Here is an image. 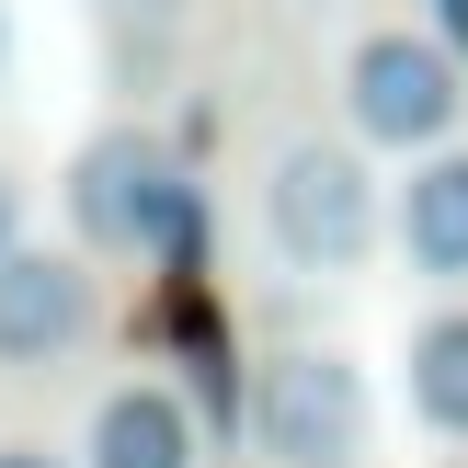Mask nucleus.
I'll return each mask as SVG.
<instances>
[{
	"instance_id": "1",
	"label": "nucleus",
	"mask_w": 468,
	"mask_h": 468,
	"mask_svg": "<svg viewBox=\"0 0 468 468\" xmlns=\"http://www.w3.org/2000/svg\"><path fill=\"white\" fill-rule=\"evenodd\" d=\"M69 218H80L91 251H137V263L183 274L195 286V251H206V195L149 126H103L80 160H69Z\"/></svg>"
},
{
	"instance_id": "4",
	"label": "nucleus",
	"mask_w": 468,
	"mask_h": 468,
	"mask_svg": "<svg viewBox=\"0 0 468 468\" xmlns=\"http://www.w3.org/2000/svg\"><path fill=\"white\" fill-rule=\"evenodd\" d=\"M251 434L274 468H355L366 457V378L343 355H274L251 388Z\"/></svg>"
},
{
	"instance_id": "11",
	"label": "nucleus",
	"mask_w": 468,
	"mask_h": 468,
	"mask_svg": "<svg viewBox=\"0 0 468 468\" xmlns=\"http://www.w3.org/2000/svg\"><path fill=\"white\" fill-rule=\"evenodd\" d=\"M12 251H23V240H12V183H0V263H12Z\"/></svg>"
},
{
	"instance_id": "12",
	"label": "nucleus",
	"mask_w": 468,
	"mask_h": 468,
	"mask_svg": "<svg viewBox=\"0 0 468 468\" xmlns=\"http://www.w3.org/2000/svg\"><path fill=\"white\" fill-rule=\"evenodd\" d=\"M0 58H12V23H0Z\"/></svg>"
},
{
	"instance_id": "9",
	"label": "nucleus",
	"mask_w": 468,
	"mask_h": 468,
	"mask_svg": "<svg viewBox=\"0 0 468 468\" xmlns=\"http://www.w3.org/2000/svg\"><path fill=\"white\" fill-rule=\"evenodd\" d=\"M423 12H434V46H446V58L468 69V0H423Z\"/></svg>"
},
{
	"instance_id": "6",
	"label": "nucleus",
	"mask_w": 468,
	"mask_h": 468,
	"mask_svg": "<svg viewBox=\"0 0 468 468\" xmlns=\"http://www.w3.org/2000/svg\"><path fill=\"white\" fill-rule=\"evenodd\" d=\"M91 468H195V400L160 388V378L103 388V411H91Z\"/></svg>"
},
{
	"instance_id": "7",
	"label": "nucleus",
	"mask_w": 468,
	"mask_h": 468,
	"mask_svg": "<svg viewBox=\"0 0 468 468\" xmlns=\"http://www.w3.org/2000/svg\"><path fill=\"white\" fill-rule=\"evenodd\" d=\"M400 251H411V274H434V286L468 274V149L411 160V183H400Z\"/></svg>"
},
{
	"instance_id": "5",
	"label": "nucleus",
	"mask_w": 468,
	"mask_h": 468,
	"mask_svg": "<svg viewBox=\"0 0 468 468\" xmlns=\"http://www.w3.org/2000/svg\"><path fill=\"white\" fill-rule=\"evenodd\" d=\"M103 297H91V263L80 251H12L0 263V366H58L91 343Z\"/></svg>"
},
{
	"instance_id": "10",
	"label": "nucleus",
	"mask_w": 468,
	"mask_h": 468,
	"mask_svg": "<svg viewBox=\"0 0 468 468\" xmlns=\"http://www.w3.org/2000/svg\"><path fill=\"white\" fill-rule=\"evenodd\" d=\"M0 468H69L58 446H0Z\"/></svg>"
},
{
	"instance_id": "2",
	"label": "nucleus",
	"mask_w": 468,
	"mask_h": 468,
	"mask_svg": "<svg viewBox=\"0 0 468 468\" xmlns=\"http://www.w3.org/2000/svg\"><path fill=\"white\" fill-rule=\"evenodd\" d=\"M263 229L297 274H355L378 251V172H366L343 137H297L274 149V183H263Z\"/></svg>"
},
{
	"instance_id": "3",
	"label": "nucleus",
	"mask_w": 468,
	"mask_h": 468,
	"mask_svg": "<svg viewBox=\"0 0 468 468\" xmlns=\"http://www.w3.org/2000/svg\"><path fill=\"white\" fill-rule=\"evenodd\" d=\"M457 103H468V69L434 35H411V23H388V35H366L343 58V114H355L366 149H423L434 160V137L457 126Z\"/></svg>"
},
{
	"instance_id": "8",
	"label": "nucleus",
	"mask_w": 468,
	"mask_h": 468,
	"mask_svg": "<svg viewBox=\"0 0 468 468\" xmlns=\"http://www.w3.org/2000/svg\"><path fill=\"white\" fill-rule=\"evenodd\" d=\"M400 388H411V411H423L434 434H457V446H468V309H434L423 332H411Z\"/></svg>"
}]
</instances>
